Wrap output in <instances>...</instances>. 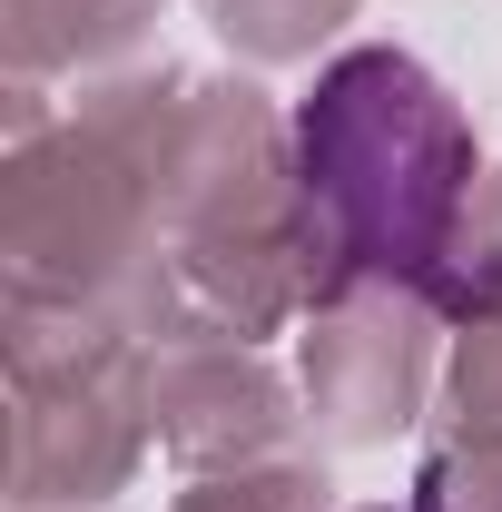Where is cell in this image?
<instances>
[{"label": "cell", "instance_id": "7a4b0ae2", "mask_svg": "<svg viewBox=\"0 0 502 512\" xmlns=\"http://www.w3.org/2000/svg\"><path fill=\"white\" fill-rule=\"evenodd\" d=\"M404 512H434V503H404Z\"/></svg>", "mask_w": 502, "mask_h": 512}, {"label": "cell", "instance_id": "6da1fadb", "mask_svg": "<svg viewBox=\"0 0 502 512\" xmlns=\"http://www.w3.org/2000/svg\"><path fill=\"white\" fill-rule=\"evenodd\" d=\"M296 138H306V188L365 266H414L443 237L453 188L473 168L453 99L394 50H355L345 69H325Z\"/></svg>", "mask_w": 502, "mask_h": 512}]
</instances>
